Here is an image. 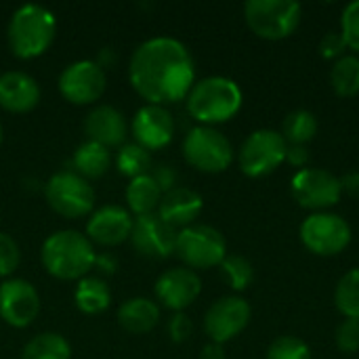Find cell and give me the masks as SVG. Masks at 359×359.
Wrapping results in <instances>:
<instances>
[{"mask_svg":"<svg viewBox=\"0 0 359 359\" xmlns=\"http://www.w3.org/2000/svg\"><path fill=\"white\" fill-rule=\"evenodd\" d=\"M95 265L103 271V273H114L118 269V261L111 255H101L95 259Z\"/></svg>","mask_w":359,"mask_h":359,"instance_id":"obj_42","label":"cell"},{"mask_svg":"<svg viewBox=\"0 0 359 359\" xmlns=\"http://www.w3.org/2000/svg\"><path fill=\"white\" fill-rule=\"evenodd\" d=\"M341 36H343L347 48H351L359 57V0L349 2L343 8V15H341Z\"/></svg>","mask_w":359,"mask_h":359,"instance_id":"obj_33","label":"cell"},{"mask_svg":"<svg viewBox=\"0 0 359 359\" xmlns=\"http://www.w3.org/2000/svg\"><path fill=\"white\" fill-rule=\"evenodd\" d=\"M183 158L200 172H223L233 162L229 139L215 126H194L183 139Z\"/></svg>","mask_w":359,"mask_h":359,"instance_id":"obj_6","label":"cell"},{"mask_svg":"<svg viewBox=\"0 0 359 359\" xmlns=\"http://www.w3.org/2000/svg\"><path fill=\"white\" fill-rule=\"evenodd\" d=\"M40 313V294L32 282L8 278L0 284V320L13 328H27Z\"/></svg>","mask_w":359,"mask_h":359,"instance_id":"obj_14","label":"cell"},{"mask_svg":"<svg viewBox=\"0 0 359 359\" xmlns=\"http://www.w3.org/2000/svg\"><path fill=\"white\" fill-rule=\"evenodd\" d=\"M341 187H343L345 194L359 198V170L347 172L345 177H341Z\"/></svg>","mask_w":359,"mask_h":359,"instance_id":"obj_40","label":"cell"},{"mask_svg":"<svg viewBox=\"0 0 359 359\" xmlns=\"http://www.w3.org/2000/svg\"><path fill=\"white\" fill-rule=\"evenodd\" d=\"M318 135V118L309 109H294L284 118L282 137L288 145H307Z\"/></svg>","mask_w":359,"mask_h":359,"instance_id":"obj_27","label":"cell"},{"mask_svg":"<svg viewBox=\"0 0 359 359\" xmlns=\"http://www.w3.org/2000/svg\"><path fill=\"white\" fill-rule=\"evenodd\" d=\"M156 299L170 311L183 313L202 292V280L194 269L187 267H172L164 271L154 286Z\"/></svg>","mask_w":359,"mask_h":359,"instance_id":"obj_16","label":"cell"},{"mask_svg":"<svg viewBox=\"0 0 359 359\" xmlns=\"http://www.w3.org/2000/svg\"><path fill=\"white\" fill-rule=\"evenodd\" d=\"M133 248L147 259H166L175 252L177 229L168 225L158 212L137 217L130 233Z\"/></svg>","mask_w":359,"mask_h":359,"instance_id":"obj_15","label":"cell"},{"mask_svg":"<svg viewBox=\"0 0 359 359\" xmlns=\"http://www.w3.org/2000/svg\"><path fill=\"white\" fill-rule=\"evenodd\" d=\"M133 225L135 219L128 208H122L118 204H105L90 212L86 221V238L93 244L111 248L130 240Z\"/></svg>","mask_w":359,"mask_h":359,"instance_id":"obj_17","label":"cell"},{"mask_svg":"<svg viewBox=\"0 0 359 359\" xmlns=\"http://www.w3.org/2000/svg\"><path fill=\"white\" fill-rule=\"evenodd\" d=\"M55 34V13L42 4L27 2L13 11L6 25V44L17 59L29 61L50 48Z\"/></svg>","mask_w":359,"mask_h":359,"instance_id":"obj_3","label":"cell"},{"mask_svg":"<svg viewBox=\"0 0 359 359\" xmlns=\"http://www.w3.org/2000/svg\"><path fill=\"white\" fill-rule=\"evenodd\" d=\"M135 143L143 149H162L175 137V120L172 114L164 105H143L137 109L130 124Z\"/></svg>","mask_w":359,"mask_h":359,"instance_id":"obj_18","label":"cell"},{"mask_svg":"<svg viewBox=\"0 0 359 359\" xmlns=\"http://www.w3.org/2000/svg\"><path fill=\"white\" fill-rule=\"evenodd\" d=\"M107 86L105 69L93 59H80L63 67L57 80L61 97L74 105L97 103Z\"/></svg>","mask_w":359,"mask_h":359,"instance_id":"obj_12","label":"cell"},{"mask_svg":"<svg viewBox=\"0 0 359 359\" xmlns=\"http://www.w3.org/2000/svg\"><path fill=\"white\" fill-rule=\"evenodd\" d=\"M330 84L339 97H355L359 93V57L343 55L330 69Z\"/></svg>","mask_w":359,"mask_h":359,"instance_id":"obj_28","label":"cell"},{"mask_svg":"<svg viewBox=\"0 0 359 359\" xmlns=\"http://www.w3.org/2000/svg\"><path fill=\"white\" fill-rule=\"evenodd\" d=\"M334 305L343 318L359 322V267L347 271L334 288Z\"/></svg>","mask_w":359,"mask_h":359,"instance_id":"obj_30","label":"cell"},{"mask_svg":"<svg viewBox=\"0 0 359 359\" xmlns=\"http://www.w3.org/2000/svg\"><path fill=\"white\" fill-rule=\"evenodd\" d=\"M303 6L294 0H248L244 19L248 27L263 40H284L292 36L301 23Z\"/></svg>","mask_w":359,"mask_h":359,"instance_id":"obj_5","label":"cell"},{"mask_svg":"<svg viewBox=\"0 0 359 359\" xmlns=\"http://www.w3.org/2000/svg\"><path fill=\"white\" fill-rule=\"evenodd\" d=\"M21 263V250L19 244L13 240V236L0 231V278H6L15 273V269Z\"/></svg>","mask_w":359,"mask_h":359,"instance_id":"obj_34","label":"cell"},{"mask_svg":"<svg viewBox=\"0 0 359 359\" xmlns=\"http://www.w3.org/2000/svg\"><path fill=\"white\" fill-rule=\"evenodd\" d=\"M288 143L282 133L273 128H259L252 130L238 151L240 170L250 179H261L278 170L286 162Z\"/></svg>","mask_w":359,"mask_h":359,"instance_id":"obj_8","label":"cell"},{"mask_svg":"<svg viewBox=\"0 0 359 359\" xmlns=\"http://www.w3.org/2000/svg\"><path fill=\"white\" fill-rule=\"evenodd\" d=\"M74 303L80 313L97 316V313H103L111 305V290L105 280L86 276L76 284Z\"/></svg>","mask_w":359,"mask_h":359,"instance_id":"obj_24","label":"cell"},{"mask_svg":"<svg viewBox=\"0 0 359 359\" xmlns=\"http://www.w3.org/2000/svg\"><path fill=\"white\" fill-rule=\"evenodd\" d=\"M175 255L187 269H210L219 267L227 257V242L219 229L194 223L177 231Z\"/></svg>","mask_w":359,"mask_h":359,"instance_id":"obj_7","label":"cell"},{"mask_svg":"<svg viewBox=\"0 0 359 359\" xmlns=\"http://www.w3.org/2000/svg\"><path fill=\"white\" fill-rule=\"evenodd\" d=\"M309 160H311V154L307 149V145H288L286 149V162L299 170L307 168L309 166Z\"/></svg>","mask_w":359,"mask_h":359,"instance_id":"obj_39","label":"cell"},{"mask_svg":"<svg viewBox=\"0 0 359 359\" xmlns=\"http://www.w3.org/2000/svg\"><path fill=\"white\" fill-rule=\"evenodd\" d=\"M84 133H86L88 141H95L109 149V147L124 145L128 126H126L122 111H118L116 107L95 105L84 118Z\"/></svg>","mask_w":359,"mask_h":359,"instance_id":"obj_20","label":"cell"},{"mask_svg":"<svg viewBox=\"0 0 359 359\" xmlns=\"http://www.w3.org/2000/svg\"><path fill=\"white\" fill-rule=\"evenodd\" d=\"M149 175H151V179L156 181V185L160 187L162 194H166V191H170L172 187H177V170H175L172 166L162 164V166L154 168Z\"/></svg>","mask_w":359,"mask_h":359,"instance_id":"obj_38","label":"cell"},{"mask_svg":"<svg viewBox=\"0 0 359 359\" xmlns=\"http://www.w3.org/2000/svg\"><path fill=\"white\" fill-rule=\"evenodd\" d=\"M124 198H126V206H128L130 215L145 217V215L158 212L162 191L156 185V181L151 179V175H143V177H137V179L128 181Z\"/></svg>","mask_w":359,"mask_h":359,"instance_id":"obj_23","label":"cell"},{"mask_svg":"<svg viewBox=\"0 0 359 359\" xmlns=\"http://www.w3.org/2000/svg\"><path fill=\"white\" fill-rule=\"evenodd\" d=\"M252 309L242 297H221L215 301L204 316V332L210 343L225 345L240 337L250 324Z\"/></svg>","mask_w":359,"mask_h":359,"instance_id":"obj_13","label":"cell"},{"mask_svg":"<svg viewBox=\"0 0 359 359\" xmlns=\"http://www.w3.org/2000/svg\"><path fill=\"white\" fill-rule=\"evenodd\" d=\"M225 280L229 282V286L236 290V292H242L246 290L252 280H255V269H252V263L240 255H227L223 259V263L219 265Z\"/></svg>","mask_w":359,"mask_h":359,"instance_id":"obj_31","label":"cell"},{"mask_svg":"<svg viewBox=\"0 0 359 359\" xmlns=\"http://www.w3.org/2000/svg\"><path fill=\"white\" fill-rule=\"evenodd\" d=\"M46 204L65 219H82L95 208V189L74 170H59L44 183Z\"/></svg>","mask_w":359,"mask_h":359,"instance_id":"obj_9","label":"cell"},{"mask_svg":"<svg viewBox=\"0 0 359 359\" xmlns=\"http://www.w3.org/2000/svg\"><path fill=\"white\" fill-rule=\"evenodd\" d=\"M74 172H78L80 177L88 179H99L103 177L109 166H111V154L107 147L95 143V141H84L76 147L74 151Z\"/></svg>","mask_w":359,"mask_h":359,"instance_id":"obj_25","label":"cell"},{"mask_svg":"<svg viewBox=\"0 0 359 359\" xmlns=\"http://www.w3.org/2000/svg\"><path fill=\"white\" fill-rule=\"evenodd\" d=\"M42 90L34 76L11 69L0 74V107L8 114H27L40 103Z\"/></svg>","mask_w":359,"mask_h":359,"instance_id":"obj_19","label":"cell"},{"mask_svg":"<svg viewBox=\"0 0 359 359\" xmlns=\"http://www.w3.org/2000/svg\"><path fill=\"white\" fill-rule=\"evenodd\" d=\"M116 168L120 170V175H124L128 179L149 175L151 156H149L147 149H143L137 143H124L116 154Z\"/></svg>","mask_w":359,"mask_h":359,"instance_id":"obj_29","label":"cell"},{"mask_svg":"<svg viewBox=\"0 0 359 359\" xmlns=\"http://www.w3.org/2000/svg\"><path fill=\"white\" fill-rule=\"evenodd\" d=\"M93 242L76 229H59L50 233L40 248V263L48 276L63 282H80L95 267Z\"/></svg>","mask_w":359,"mask_h":359,"instance_id":"obj_2","label":"cell"},{"mask_svg":"<svg viewBox=\"0 0 359 359\" xmlns=\"http://www.w3.org/2000/svg\"><path fill=\"white\" fill-rule=\"evenodd\" d=\"M337 347L343 353H358L359 351V322L358 320H349L345 318L334 334Z\"/></svg>","mask_w":359,"mask_h":359,"instance_id":"obj_35","label":"cell"},{"mask_svg":"<svg viewBox=\"0 0 359 359\" xmlns=\"http://www.w3.org/2000/svg\"><path fill=\"white\" fill-rule=\"evenodd\" d=\"M21 359H72V345L59 332H40L25 343Z\"/></svg>","mask_w":359,"mask_h":359,"instance_id":"obj_26","label":"cell"},{"mask_svg":"<svg viewBox=\"0 0 359 359\" xmlns=\"http://www.w3.org/2000/svg\"><path fill=\"white\" fill-rule=\"evenodd\" d=\"M267 359H311V349L299 337H280L269 345Z\"/></svg>","mask_w":359,"mask_h":359,"instance_id":"obj_32","label":"cell"},{"mask_svg":"<svg viewBox=\"0 0 359 359\" xmlns=\"http://www.w3.org/2000/svg\"><path fill=\"white\" fill-rule=\"evenodd\" d=\"M292 198L299 202V206L311 210V212H328L332 206L341 202L343 187L341 179L324 168H303L297 170L290 181Z\"/></svg>","mask_w":359,"mask_h":359,"instance_id":"obj_11","label":"cell"},{"mask_svg":"<svg viewBox=\"0 0 359 359\" xmlns=\"http://www.w3.org/2000/svg\"><path fill=\"white\" fill-rule=\"evenodd\" d=\"M0 145H2V124H0Z\"/></svg>","mask_w":359,"mask_h":359,"instance_id":"obj_43","label":"cell"},{"mask_svg":"<svg viewBox=\"0 0 359 359\" xmlns=\"http://www.w3.org/2000/svg\"><path fill=\"white\" fill-rule=\"evenodd\" d=\"M166 332H168V337H170L172 343H185L191 337V332H194V324H191L189 316L175 313L170 318L168 326H166Z\"/></svg>","mask_w":359,"mask_h":359,"instance_id":"obj_36","label":"cell"},{"mask_svg":"<svg viewBox=\"0 0 359 359\" xmlns=\"http://www.w3.org/2000/svg\"><path fill=\"white\" fill-rule=\"evenodd\" d=\"M303 246L318 257H337L351 244V227L337 212H311L299 229Z\"/></svg>","mask_w":359,"mask_h":359,"instance_id":"obj_10","label":"cell"},{"mask_svg":"<svg viewBox=\"0 0 359 359\" xmlns=\"http://www.w3.org/2000/svg\"><path fill=\"white\" fill-rule=\"evenodd\" d=\"M345 50H347V44H345L341 32H328V34L322 38V42H320V55H322L324 59H334V61H337V59H341L343 55H347Z\"/></svg>","mask_w":359,"mask_h":359,"instance_id":"obj_37","label":"cell"},{"mask_svg":"<svg viewBox=\"0 0 359 359\" xmlns=\"http://www.w3.org/2000/svg\"><path fill=\"white\" fill-rule=\"evenodd\" d=\"M160 322V307L147 297L126 299L118 309V324L130 334H147Z\"/></svg>","mask_w":359,"mask_h":359,"instance_id":"obj_22","label":"cell"},{"mask_svg":"<svg viewBox=\"0 0 359 359\" xmlns=\"http://www.w3.org/2000/svg\"><path fill=\"white\" fill-rule=\"evenodd\" d=\"M202 208L204 200L198 191L189 187H172L170 191L162 194L158 215L175 229H185L196 223Z\"/></svg>","mask_w":359,"mask_h":359,"instance_id":"obj_21","label":"cell"},{"mask_svg":"<svg viewBox=\"0 0 359 359\" xmlns=\"http://www.w3.org/2000/svg\"><path fill=\"white\" fill-rule=\"evenodd\" d=\"M128 80L151 105L177 103L196 84V65L189 48L170 36H156L141 42L130 55Z\"/></svg>","mask_w":359,"mask_h":359,"instance_id":"obj_1","label":"cell"},{"mask_svg":"<svg viewBox=\"0 0 359 359\" xmlns=\"http://www.w3.org/2000/svg\"><path fill=\"white\" fill-rule=\"evenodd\" d=\"M187 111L200 126L229 122L244 103L242 88L227 76H208L198 80L185 97Z\"/></svg>","mask_w":359,"mask_h":359,"instance_id":"obj_4","label":"cell"},{"mask_svg":"<svg viewBox=\"0 0 359 359\" xmlns=\"http://www.w3.org/2000/svg\"><path fill=\"white\" fill-rule=\"evenodd\" d=\"M200 359H227V355H225L223 345L208 343V345H204V347H202V351H200Z\"/></svg>","mask_w":359,"mask_h":359,"instance_id":"obj_41","label":"cell"}]
</instances>
